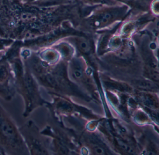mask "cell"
<instances>
[{"label":"cell","instance_id":"cell-1","mask_svg":"<svg viewBox=\"0 0 159 155\" xmlns=\"http://www.w3.org/2000/svg\"><path fill=\"white\" fill-rule=\"evenodd\" d=\"M0 130L4 136L7 139L12 142L16 143L17 141V135L16 131L11 123L0 116Z\"/></svg>","mask_w":159,"mask_h":155},{"label":"cell","instance_id":"cell-2","mask_svg":"<svg viewBox=\"0 0 159 155\" xmlns=\"http://www.w3.org/2000/svg\"><path fill=\"white\" fill-rule=\"evenodd\" d=\"M137 87L143 89H152L154 87V85L150 82L146 81H139L135 82Z\"/></svg>","mask_w":159,"mask_h":155},{"label":"cell","instance_id":"cell-3","mask_svg":"<svg viewBox=\"0 0 159 155\" xmlns=\"http://www.w3.org/2000/svg\"><path fill=\"white\" fill-rule=\"evenodd\" d=\"M79 46L82 51L84 52H87L90 50V45L86 41H80L79 42Z\"/></svg>","mask_w":159,"mask_h":155},{"label":"cell","instance_id":"cell-4","mask_svg":"<svg viewBox=\"0 0 159 155\" xmlns=\"http://www.w3.org/2000/svg\"><path fill=\"white\" fill-rule=\"evenodd\" d=\"M93 150L96 152L97 154L102 155L104 154V151L103 149H102L101 147L95 145L93 147Z\"/></svg>","mask_w":159,"mask_h":155}]
</instances>
